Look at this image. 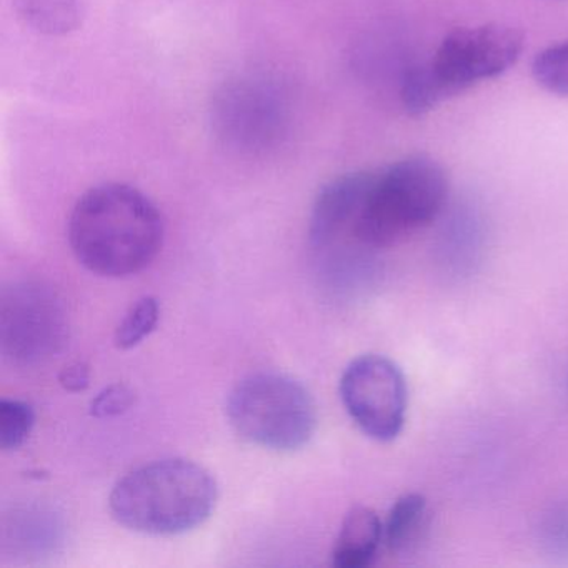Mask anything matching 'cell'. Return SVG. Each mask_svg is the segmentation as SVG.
I'll return each mask as SVG.
<instances>
[{
    "label": "cell",
    "instance_id": "obj_9",
    "mask_svg": "<svg viewBox=\"0 0 568 568\" xmlns=\"http://www.w3.org/2000/svg\"><path fill=\"white\" fill-rule=\"evenodd\" d=\"M384 541V524L372 508H352L342 521L332 550V565L337 568H364L377 557Z\"/></svg>",
    "mask_w": 568,
    "mask_h": 568
},
{
    "label": "cell",
    "instance_id": "obj_5",
    "mask_svg": "<svg viewBox=\"0 0 568 568\" xmlns=\"http://www.w3.org/2000/svg\"><path fill=\"white\" fill-rule=\"evenodd\" d=\"M225 412L242 440L268 450H301L317 430V405L311 392L278 372L242 378L229 394Z\"/></svg>",
    "mask_w": 568,
    "mask_h": 568
},
{
    "label": "cell",
    "instance_id": "obj_4",
    "mask_svg": "<svg viewBox=\"0 0 568 568\" xmlns=\"http://www.w3.org/2000/svg\"><path fill=\"white\" fill-rule=\"evenodd\" d=\"M448 192L450 182L444 165L427 155H410L372 171L355 245L375 251L398 244L442 214Z\"/></svg>",
    "mask_w": 568,
    "mask_h": 568
},
{
    "label": "cell",
    "instance_id": "obj_16",
    "mask_svg": "<svg viewBox=\"0 0 568 568\" xmlns=\"http://www.w3.org/2000/svg\"><path fill=\"white\" fill-rule=\"evenodd\" d=\"M59 382L65 390L78 394V392H84L91 384V372H89L88 365L74 362L59 374Z\"/></svg>",
    "mask_w": 568,
    "mask_h": 568
},
{
    "label": "cell",
    "instance_id": "obj_3",
    "mask_svg": "<svg viewBox=\"0 0 568 568\" xmlns=\"http://www.w3.org/2000/svg\"><path fill=\"white\" fill-rule=\"evenodd\" d=\"M524 34L505 24L452 31L434 58L410 68L402 82L405 112L420 118L448 99L514 68L524 52Z\"/></svg>",
    "mask_w": 568,
    "mask_h": 568
},
{
    "label": "cell",
    "instance_id": "obj_1",
    "mask_svg": "<svg viewBox=\"0 0 568 568\" xmlns=\"http://www.w3.org/2000/svg\"><path fill=\"white\" fill-rule=\"evenodd\" d=\"M164 234L158 205L128 184L92 187L69 219L75 258L102 277H129L144 271L161 252Z\"/></svg>",
    "mask_w": 568,
    "mask_h": 568
},
{
    "label": "cell",
    "instance_id": "obj_14",
    "mask_svg": "<svg viewBox=\"0 0 568 568\" xmlns=\"http://www.w3.org/2000/svg\"><path fill=\"white\" fill-rule=\"evenodd\" d=\"M531 75L550 94L568 98V41L550 45L534 59Z\"/></svg>",
    "mask_w": 568,
    "mask_h": 568
},
{
    "label": "cell",
    "instance_id": "obj_10",
    "mask_svg": "<svg viewBox=\"0 0 568 568\" xmlns=\"http://www.w3.org/2000/svg\"><path fill=\"white\" fill-rule=\"evenodd\" d=\"M428 527L427 498L420 494H405L395 501L384 524V544L392 554L414 550Z\"/></svg>",
    "mask_w": 568,
    "mask_h": 568
},
{
    "label": "cell",
    "instance_id": "obj_13",
    "mask_svg": "<svg viewBox=\"0 0 568 568\" xmlns=\"http://www.w3.org/2000/svg\"><path fill=\"white\" fill-rule=\"evenodd\" d=\"M36 412L28 402L19 398L0 400V447L12 452L21 448L31 437Z\"/></svg>",
    "mask_w": 568,
    "mask_h": 568
},
{
    "label": "cell",
    "instance_id": "obj_15",
    "mask_svg": "<svg viewBox=\"0 0 568 568\" xmlns=\"http://www.w3.org/2000/svg\"><path fill=\"white\" fill-rule=\"evenodd\" d=\"M135 404V394L131 387L124 384H114L105 387L92 398L91 412L95 418H112L131 410Z\"/></svg>",
    "mask_w": 568,
    "mask_h": 568
},
{
    "label": "cell",
    "instance_id": "obj_8",
    "mask_svg": "<svg viewBox=\"0 0 568 568\" xmlns=\"http://www.w3.org/2000/svg\"><path fill=\"white\" fill-rule=\"evenodd\" d=\"M341 398L354 424L372 440L400 435L408 407L407 382L400 367L384 355L354 358L341 378Z\"/></svg>",
    "mask_w": 568,
    "mask_h": 568
},
{
    "label": "cell",
    "instance_id": "obj_7",
    "mask_svg": "<svg viewBox=\"0 0 568 568\" xmlns=\"http://www.w3.org/2000/svg\"><path fill=\"white\" fill-rule=\"evenodd\" d=\"M68 312L59 295L42 284L12 285L2 294L0 341L16 364H42L68 342Z\"/></svg>",
    "mask_w": 568,
    "mask_h": 568
},
{
    "label": "cell",
    "instance_id": "obj_12",
    "mask_svg": "<svg viewBox=\"0 0 568 568\" xmlns=\"http://www.w3.org/2000/svg\"><path fill=\"white\" fill-rule=\"evenodd\" d=\"M161 318V305L158 298L142 297L132 305L131 311L122 318L115 331V347L121 351H131L142 344L158 327Z\"/></svg>",
    "mask_w": 568,
    "mask_h": 568
},
{
    "label": "cell",
    "instance_id": "obj_11",
    "mask_svg": "<svg viewBox=\"0 0 568 568\" xmlns=\"http://www.w3.org/2000/svg\"><path fill=\"white\" fill-rule=\"evenodd\" d=\"M16 12L31 31L39 34H71L81 26L78 0H16Z\"/></svg>",
    "mask_w": 568,
    "mask_h": 568
},
{
    "label": "cell",
    "instance_id": "obj_6",
    "mask_svg": "<svg viewBox=\"0 0 568 568\" xmlns=\"http://www.w3.org/2000/svg\"><path fill=\"white\" fill-rule=\"evenodd\" d=\"M215 134L227 148L257 154L275 148L288 125V105L281 89L265 78L232 79L212 105Z\"/></svg>",
    "mask_w": 568,
    "mask_h": 568
},
{
    "label": "cell",
    "instance_id": "obj_2",
    "mask_svg": "<svg viewBox=\"0 0 568 568\" xmlns=\"http://www.w3.org/2000/svg\"><path fill=\"white\" fill-rule=\"evenodd\" d=\"M217 481L202 465L162 458L125 474L112 488V517L138 534L172 537L204 524L217 504Z\"/></svg>",
    "mask_w": 568,
    "mask_h": 568
}]
</instances>
